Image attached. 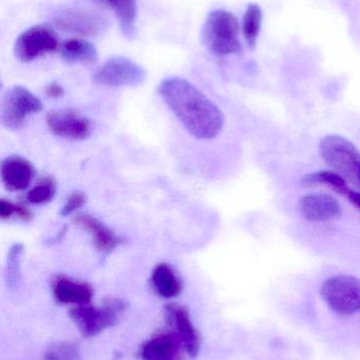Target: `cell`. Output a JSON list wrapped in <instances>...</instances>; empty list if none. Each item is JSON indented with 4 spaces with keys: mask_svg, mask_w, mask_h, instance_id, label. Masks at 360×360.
Returning <instances> with one entry per match:
<instances>
[{
    "mask_svg": "<svg viewBox=\"0 0 360 360\" xmlns=\"http://www.w3.org/2000/svg\"><path fill=\"white\" fill-rule=\"evenodd\" d=\"M44 360H82V356L77 345L59 342L49 346L44 353Z\"/></svg>",
    "mask_w": 360,
    "mask_h": 360,
    "instance_id": "obj_24",
    "label": "cell"
},
{
    "mask_svg": "<svg viewBox=\"0 0 360 360\" xmlns=\"http://www.w3.org/2000/svg\"><path fill=\"white\" fill-rule=\"evenodd\" d=\"M151 285L154 291L165 300L177 297L183 289L181 279L173 266L166 262L154 266L151 273Z\"/></svg>",
    "mask_w": 360,
    "mask_h": 360,
    "instance_id": "obj_17",
    "label": "cell"
},
{
    "mask_svg": "<svg viewBox=\"0 0 360 360\" xmlns=\"http://www.w3.org/2000/svg\"><path fill=\"white\" fill-rule=\"evenodd\" d=\"M0 174L6 190L17 192L29 188L35 177V168L25 158L13 155L2 162Z\"/></svg>",
    "mask_w": 360,
    "mask_h": 360,
    "instance_id": "obj_16",
    "label": "cell"
},
{
    "mask_svg": "<svg viewBox=\"0 0 360 360\" xmlns=\"http://www.w3.org/2000/svg\"><path fill=\"white\" fill-rule=\"evenodd\" d=\"M101 1L116 13L124 35L130 39L135 37L137 15V0H101Z\"/></svg>",
    "mask_w": 360,
    "mask_h": 360,
    "instance_id": "obj_19",
    "label": "cell"
},
{
    "mask_svg": "<svg viewBox=\"0 0 360 360\" xmlns=\"http://www.w3.org/2000/svg\"><path fill=\"white\" fill-rule=\"evenodd\" d=\"M348 198L350 199L351 202L354 203L360 209V193L353 192L352 191Z\"/></svg>",
    "mask_w": 360,
    "mask_h": 360,
    "instance_id": "obj_29",
    "label": "cell"
},
{
    "mask_svg": "<svg viewBox=\"0 0 360 360\" xmlns=\"http://www.w3.org/2000/svg\"><path fill=\"white\" fill-rule=\"evenodd\" d=\"M58 35L50 25L42 23L29 27L15 41V55L23 63H31L42 55L61 49Z\"/></svg>",
    "mask_w": 360,
    "mask_h": 360,
    "instance_id": "obj_7",
    "label": "cell"
},
{
    "mask_svg": "<svg viewBox=\"0 0 360 360\" xmlns=\"http://www.w3.org/2000/svg\"><path fill=\"white\" fill-rule=\"evenodd\" d=\"M46 120L53 134L69 141H85L93 132L92 122L76 110H52Z\"/></svg>",
    "mask_w": 360,
    "mask_h": 360,
    "instance_id": "obj_9",
    "label": "cell"
},
{
    "mask_svg": "<svg viewBox=\"0 0 360 360\" xmlns=\"http://www.w3.org/2000/svg\"><path fill=\"white\" fill-rule=\"evenodd\" d=\"M61 57L70 63H95L97 61V48L91 42L71 38L61 44Z\"/></svg>",
    "mask_w": 360,
    "mask_h": 360,
    "instance_id": "obj_18",
    "label": "cell"
},
{
    "mask_svg": "<svg viewBox=\"0 0 360 360\" xmlns=\"http://www.w3.org/2000/svg\"><path fill=\"white\" fill-rule=\"evenodd\" d=\"M359 181H360V172H359Z\"/></svg>",
    "mask_w": 360,
    "mask_h": 360,
    "instance_id": "obj_30",
    "label": "cell"
},
{
    "mask_svg": "<svg viewBox=\"0 0 360 360\" xmlns=\"http://www.w3.org/2000/svg\"><path fill=\"white\" fill-rule=\"evenodd\" d=\"M56 194V184L51 176L44 177L27 192V199L33 205L50 202Z\"/></svg>",
    "mask_w": 360,
    "mask_h": 360,
    "instance_id": "obj_23",
    "label": "cell"
},
{
    "mask_svg": "<svg viewBox=\"0 0 360 360\" xmlns=\"http://www.w3.org/2000/svg\"><path fill=\"white\" fill-rule=\"evenodd\" d=\"M25 251L23 243H15L10 248L6 257V281L8 288H16L20 283V260Z\"/></svg>",
    "mask_w": 360,
    "mask_h": 360,
    "instance_id": "obj_22",
    "label": "cell"
},
{
    "mask_svg": "<svg viewBox=\"0 0 360 360\" xmlns=\"http://www.w3.org/2000/svg\"><path fill=\"white\" fill-rule=\"evenodd\" d=\"M15 209H16L15 203L4 198L0 199V217L2 220L10 219L13 215H15Z\"/></svg>",
    "mask_w": 360,
    "mask_h": 360,
    "instance_id": "obj_26",
    "label": "cell"
},
{
    "mask_svg": "<svg viewBox=\"0 0 360 360\" xmlns=\"http://www.w3.org/2000/svg\"><path fill=\"white\" fill-rule=\"evenodd\" d=\"M299 211L309 221L325 222L342 215V207L337 199L323 193H310L299 200Z\"/></svg>",
    "mask_w": 360,
    "mask_h": 360,
    "instance_id": "obj_13",
    "label": "cell"
},
{
    "mask_svg": "<svg viewBox=\"0 0 360 360\" xmlns=\"http://www.w3.org/2000/svg\"><path fill=\"white\" fill-rule=\"evenodd\" d=\"M44 92H46V96L50 97V98H59V97L63 96V94H65V90H63V86L57 84V82L49 84L46 89H44Z\"/></svg>",
    "mask_w": 360,
    "mask_h": 360,
    "instance_id": "obj_28",
    "label": "cell"
},
{
    "mask_svg": "<svg viewBox=\"0 0 360 360\" xmlns=\"http://www.w3.org/2000/svg\"><path fill=\"white\" fill-rule=\"evenodd\" d=\"M302 182L306 186H328L338 194L345 195L347 197L352 192L344 177L338 174L337 172H332V171H319V172L311 173V174L306 175Z\"/></svg>",
    "mask_w": 360,
    "mask_h": 360,
    "instance_id": "obj_20",
    "label": "cell"
},
{
    "mask_svg": "<svg viewBox=\"0 0 360 360\" xmlns=\"http://www.w3.org/2000/svg\"><path fill=\"white\" fill-rule=\"evenodd\" d=\"M74 224L86 231L92 239L93 245L99 252L109 254L124 243L122 237L112 231L109 226L88 213H80L74 216Z\"/></svg>",
    "mask_w": 360,
    "mask_h": 360,
    "instance_id": "obj_14",
    "label": "cell"
},
{
    "mask_svg": "<svg viewBox=\"0 0 360 360\" xmlns=\"http://www.w3.org/2000/svg\"><path fill=\"white\" fill-rule=\"evenodd\" d=\"M166 315L170 325L175 327V332L181 340L186 353L192 357L198 356L202 342L198 330L192 323L190 310L182 304H167Z\"/></svg>",
    "mask_w": 360,
    "mask_h": 360,
    "instance_id": "obj_11",
    "label": "cell"
},
{
    "mask_svg": "<svg viewBox=\"0 0 360 360\" xmlns=\"http://www.w3.org/2000/svg\"><path fill=\"white\" fill-rule=\"evenodd\" d=\"M51 287L55 300L61 304L82 306L90 304L94 295V291L89 283L65 275L55 276Z\"/></svg>",
    "mask_w": 360,
    "mask_h": 360,
    "instance_id": "obj_15",
    "label": "cell"
},
{
    "mask_svg": "<svg viewBox=\"0 0 360 360\" xmlns=\"http://www.w3.org/2000/svg\"><path fill=\"white\" fill-rule=\"evenodd\" d=\"M16 205V209H15V215L19 218V219L23 220V221H30L33 218V213H32L30 207H27V203L20 202L15 203Z\"/></svg>",
    "mask_w": 360,
    "mask_h": 360,
    "instance_id": "obj_27",
    "label": "cell"
},
{
    "mask_svg": "<svg viewBox=\"0 0 360 360\" xmlns=\"http://www.w3.org/2000/svg\"><path fill=\"white\" fill-rule=\"evenodd\" d=\"M44 109L42 101L33 93L21 86L8 89L2 99L0 118L6 128H21L30 116Z\"/></svg>",
    "mask_w": 360,
    "mask_h": 360,
    "instance_id": "obj_6",
    "label": "cell"
},
{
    "mask_svg": "<svg viewBox=\"0 0 360 360\" xmlns=\"http://www.w3.org/2000/svg\"><path fill=\"white\" fill-rule=\"evenodd\" d=\"M240 23L232 13L213 11L207 16L202 31L204 46L218 56L238 54L242 51Z\"/></svg>",
    "mask_w": 360,
    "mask_h": 360,
    "instance_id": "obj_2",
    "label": "cell"
},
{
    "mask_svg": "<svg viewBox=\"0 0 360 360\" xmlns=\"http://www.w3.org/2000/svg\"><path fill=\"white\" fill-rule=\"evenodd\" d=\"M54 22L61 31L82 36H97L108 27L107 19L101 15L75 8L61 11L55 16Z\"/></svg>",
    "mask_w": 360,
    "mask_h": 360,
    "instance_id": "obj_10",
    "label": "cell"
},
{
    "mask_svg": "<svg viewBox=\"0 0 360 360\" xmlns=\"http://www.w3.org/2000/svg\"><path fill=\"white\" fill-rule=\"evenodd\" d=\"M146 79V71L126 57H112L103 63L93 75L97 84L108 86H137Z\"/></svg>",
    "mask_w": 360,
    "mask_h": 360,
    "instance_id": "obj_8",
    "label": "cell"
},
{
    "mask_svg": "<svg viewBox=\"0 0 360 360\" xmlns=\"http://www.w3.org/2000/svg\"><path fill=\"white\" fill-rule=\"evenodd\" d=\"M262 14L259 4H249L243 15L242 33L249 48L255 49L261 31Z\"/></svg>",
    "mask_w": 360,
    "mask_h": 360,
    "instance_id": "obj_21",
    "label": "cell"
},
{
    "mask_svg": "<svg viewBox=\"0 0 360 360\" xmlns=\"http://www.w3.org/2000/svg\"><path fill=\"white\" fill-rule=\"evenodd\" d=\"M86 202L87 195L82 191H74L67 197V200L61 210V214L63 216L70 215L84 207Z\"/></svg>",
    "mask_w": 360,
    "mask_h": 360,
    "instance_id": "obj_25",
    "label": "cell"
},
{
    "mask_svg": "<svg viewBox=\"0 0 360 360\" xmlns=\"http://www.w3.org/2000/svg\"><path fill=\"white\" fill-rule=\"evenodd\" d=\"M186 352L175 331L161 332L144 342L139 351L143 360H183Z\"/></svg>",
    "mask_w": 360,
    "mask_h": 360,
    "instance_id": "obj_12",
    "label": "cell"
},
{
    "mask_svg": "<svg viewBox=\"0 0 360 360\" xmlns=\"http://www.w3.org/2000/svg\"><path fill=\"white\" fill-rule=\"evenodd\" d=\"M321 295L325 304L344 316L360 312V279L351 275L330 277L321 285Z\"/></svg>",
    "mask_w": 360,
    "mask_h": 360,
    "instance_id": "obj_4",
    "label": "cell"
},
{
    "mask_svg": "<svg viewBox=\"0 0 360 360\" xmlns=\"http://www.w3.org/2000/svg\"><path fill=\"white\" fill-rule=\"evenodd\" d=\"M126 309L124 300L109 296L99 307L90 304L74 307L70 311V317L84 338H93L116 326Z\"/></svg>",
    "mask_w": 360,
    "mask_h": 360,
    "instance_id": "obj_3",
    "label": "cell"
},
{
    "mask_svg": "<svg viewBox=\"0 0 360 360\" xmlns=\"http://www.w3.org/2000/svg\"><path fill=\"white\" fill-rule=\"evenodd\" d=\"M159 92L192 136L207 141L221 132L224 126L221 110L187 80L166 78L161 82Z\"/></svg>",
    "mask_w": 360,
    "mask_h": 360,
    "instance_id": "obj_1",
    "label": "cell"
},
{
    "mask_svg": "<svg viewBox=\"0 0 360 360\" xmlns=\"http://www.w3.org/2000/svg\"><path fill=\"white\" fill-rule=\"evenodd\" d=\"M319 152L338 174L359 180L360 151L354 143L340 135H328L321 139Z\"/></svg>",
    "mask_w": 360,
    "mask_h": 360,
    "instance_id": "obj_5",
    "label": "cell"
}]
</instances>
